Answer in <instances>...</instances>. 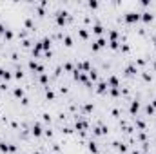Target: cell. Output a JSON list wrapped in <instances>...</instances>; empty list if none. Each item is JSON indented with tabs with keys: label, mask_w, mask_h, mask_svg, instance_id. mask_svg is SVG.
I'll return each mask as SVG.
<instances>
[{
	"label": "cell",
	"mask_w": 156,
	"mask_h": 154,
	"mask_svg": "<svg viewBox=\"0 0 156 154\" xmlns=\"http://www.w3.org/2000/svg\"><path fill=\"white\" fill-rule=\"evenodd\" d=\"M107 89H109V85H107V80H100L95 91H96L98 94H107Z\"/></svg>",
	"instance_id": "cell-9"
},
{
	"label": "cell",
	"mask_w": 156,
	"mask_h": 154,
	"mask_svg": "<svg viewBox=\"0 0 156 154\" xmlns=\"http://www.w3.org/2000/svg\"><path fill=\"white\" fill-rule=\"evenodd\" d=\"M107 85H109V87H116V89L122 87V85H120V80L116 78V74H111V76L107 78Z\"/></svg>",
	"instance_id": "cell-12"
},
{
	"label": "cell",
	"mask_w": 156,
	"mask_h": 154,
	"mask_svg": "<svg viewBox=\"0 0 156 154\" xmlns=\"http://www.w3.org/2000/svg\"><path fill=\"white\" fill-rule=\"evenodd\" d=\"M87 76H89L91 82H96V80H98V71H96V69H91V71L87 73Z\"/></svg>",
	"instance_id": "cell-23"
},
{
	"label": "cell",
	"mask_w": 156,
	"mask_h": 154,
	"mask_svg": "<svg viewBox=\"0 0 156 154\" xmlns=\"http://www.w3.org/2000/svg\"><path fill=\"white\" fill-rule=\"evenodd\" d=\"M153 67H154V71H156V60H154V62H153Z\"/></svg>",
	"instance_id": "cell-33"
},
{
	"label": "cell",
	"mask_w": 156,
	"mask_h": 154,
	"mask_svg": "<svg viewBox=\"0 0 156 154\" xmlns=\"http://www.w3.org/2000/svg\"><path fill=\"white\" fill-rule=\"evenodd\" d=\"M2 36H4V40H7V42H11V40L15 38V33H13V29H5V33H4Z\"/></svg>",
	"instance_id": "cell-21"
},
{
	"label": "cell",
	"mask_w": 156,
	"mask_h": 154,
	"mask_svg": "<svg viewBox=\"0 0 156 154\" xmlns=\"http://www.w3.org/2000/svg\"><path fill=\"white\" fill-rule=\"evenodd\" d=\"M0 78L7 82V80H11V78H13V74H11V73H9L7 69H4V67H0Z\"/></svg>",
	"instance_id": "cell-19"
},
{
	"label": "cell",
	"mask_w": 156,
	"mask_h": 154,
	"mask_svg": "<svg viewBox=\"0 0 156 154\" xmlns=\"http://www.w3.org/2000/svg\"><path fill=\"white\" fill-rule=\"evenodd\" d=\"M107 44H109V42H107V38H105V36H98V38H96L89 47H91V51H93V53H98V51H100V49H104Z\"/></svg>",
	"instance_id": "cell-2"
},
{
	"label": "cell",
	"mask_w": 156,
	"mask_h": 154,
	"mask_svg": "<svg viewBox=\"0 0 156 154\" xmlns=\"http://www.w3.org/2000/svg\"><path fill=\"white\" fill-rule=\"evenodd\" d=\"M153 20H154V13H153V11H142L140 22H144L145 25H149V24H153Z\"/></svg>",
	"instance_id": "cell-7"
},
{
	"label": "cell",
	"mask_w": 156,
	"mask_h": 154,
	"mask_svg": "<svg viewBox=\"0 0 156 154\" xmlns=\"http://www.w3.org/2000/svg\"><path fill=\"white\" fill-rule=\"evenodd\" d=\"M82 109H84V113L87 114V113H93V109H95V105H93V103H85V105H84Z\"/></svg>",
	"instance_id": "cell-27"
},
{
	"label": "cell",
	"mask_w": 156,
	"mask_h": 154,
	"mask_svg": "<svg viewBox=\"0 0 156 154\" xmlns=\"http://www.w3.org/2000/svg\"><path fill=\"white\" fill-rule=\"evenodd\" d=\"M16 80H20V78H24V71H22V67L20 65H16V71H15V74H13Z\"/></svg>",
	"instance_id": "cell-25"
},
{
	"label": "cell",
	"mask_w": 156,
	"mask_h": 154,
	"mask_svg": "<svg viewBox=\"0 0 156 154\" xmlns=\"http://www.w3.org/2000/svg\"><path fill=\"white\" fill-rule=\"evenodd\" d=\"M107 36H109V40H107V42H118L120 31H118V29H107Z\"/></svg>",
	"instance_id": "cell-11"
},
{
	"label": "cell",
	"mask_w": 156,
	"mask_h": 154,
	"mask_svg": "<svg viewBox=\"0 0 156 154\" xmlns=\"http://www.w3.org/2000/svg\"><path fill=\"white\" fill-rule=\"evenodd\" d=\"M40 44H42V49H44V53H49V51H51V47H53V38L45 34V36H42Z\"/></svg>",
	"instance_id": "cell-5"
},
{
	"label": "cell",
	"mask_w": 156,
	"mask_h": 154,
	"mask_svg": "<svg viewBox=\"0 0 156 154\" xmlns=\"http://www.w3.org/2000/svg\"><path fill=\"white\" fill-rule=\"evenodd\" d=\"M87 149H89V152H91V154H100V152H98V143H96L95 140H89Z\"/></svg>",
	"instance_id": "cell-15"
},
{
	"label": "cell",
	"mask_w": 156,
	"mask_h": 154,
	"mask_svg": "<svg viewBox=\"0 0 156 154\" xmlns=\"http://www.w3.org/2000/svg\"><path fill=\"white\" fill-rule=\"evenodd\" d=\"M42 118H44V122H47V123L51 122V116H49V113H44V114H42Z\"/></svg>",
	"instance_id": "cell-30"
},
{
	"label": "cell",
	"mask_w": 156,
	"mask_h": 154,
	"mask_svg": "<svg viewBox=\"0 0 156 154\" xmlns=\"http://www.w3.org/2000/svg\"><path fill=\"white\" fill-rule=\"evenodd\" d=\"M45 98H47V100H51V102L55 100V93H53V89H51V87H45Z\"/></svg>",
	"instance_id": "cell-26"
},
{
	"label": "cell",
	"mask_w": 156,
	"mask_h": 154,
	"mask_svg": "<svg viewBox=\"0 0 156 154\" xmlns=\"http://www.w3.org/2000/svg\"><path fill=\"white\" fill-rule=\"evenodd\" d=\"M4 33H5V25L0 22V34H4Z\"/></svg>",
	"instance_id": "cell-32"
},
{
	"label": "cell",
	"mask_w": 156,
	"mask_h": 154,
	"mask_svg": "<svg viewBox=\"0 0 156 154\" xmlns=\"http://www.w3.org/2000/svg\"><path fill=\"white\" fill-rule=\"evenodd\" d=\"M62 69H64L65 73H73V71H75V65H73V62H64Z\"/></svg>",
	"instance_id": "cell-22"
},
{
	"label": "cell",
	"mask_w": 156,
	"mask_h": 154,
	"mask_svg": "<svg viewBox=\"0 0 156 154\" xmlns=\"http://www.w3.org/2000/svg\"><path fill=\"white\" fill-rule=\"evenodd\" d=\"M104 31H105V27L102 25L100 18L96 16V18H95V25H93V33H95L96 36H102V34H104Z\"/></svg>",
	"instance_id": "cell-8"
},
{
	"label": "cell",
	"mask_w": 156,
	"mask_h": 154,
	"mask_svg": "<svg viewBox=\"0 0 156 154\" xmlns=\"http://www.w3.org/2000/svg\"><path fill=\"white\" fill-rule=\"evenodd\" d=\"M62 42H64V45H65V47H73V45H75V44H73V36H71V34H67V33H65V34H62Z\"/></svg>",
	"instance_id": "cell-16"
},
{
	"label": "cell",
	"mask_w": 156,
	"mask_h": 154,
	"mask_svg": "<svg viewBox=\"0 0 156 154\" xmlns=\"http://www.w3.org/2000/svg\"><path fill=\"white\" fill-rule=\"evenodd\" d=\"M31 134H33L35 138H40V136L44 134V129H42V125H40L38 122L33 123V127H31Z\"/></svg>",
	"instance_id": "cell-10"
},
{
	"label": "cell",
	"mask_w": 156,
	"mask_h": 154,
	"mask_svg": "<svg viewBox=\"0 0 156 154\" xmlns=\"http://www.w3.org/2000/svg\"><path fill=\"white\" fill-rule=\"evenodd\" d=\"M140 18H142V11H134V9H125L124 11V15H122V22L125 24V25H136L138 22H140Z\"/></svg>",
	"instance_id": "cell-1"
},
{
	"label": "cell",
	"mask_w": 156,
	"mask_h": 154,
	"mask_svg": "<svg viewBox=\"0 0 156 154\" xmlns=\"http://www.w3.org/2000/svg\"><path fill=\"white\" fill-rule=\"evenodd\" d=\"M36 154H38V152H36Z\"/></svg>",
	"instance_id": "cell-34"
},
{
	"label": "cell",
	"mask_w": 156,
	"mask_h": 154,
	"mask_svg": "<svg viewBox=\"0 0 156 154\" xmlns=\"http://www.w3.org/2000/svg\"><path fill=\"white\" fill-rule=\"evenodd\" d=\"M13 96L22 100V98H25V91H24L22 87H15V89H13Z\"/></svg>",
	"instance_id": "cell-18"
},
{
	"label": "cell",
	"mask_w": 156,
	"mask_h": 154,
	"mask_svg": "<svg viewBox=\"0 0 156 154\" xmlns=\"http://www.w3.org/2000/svg\"><path fill=\"white\" fill-rule=\"evenodd\" d=\"M76 33H78V36H80L84 42H87V40H89V31H87L85 27H78V29H76Z\"/></svg>",
	"instance_id": "cell-14"
},
{
	"label": "cell",
	"mask_w": 156,
	"mask_h": 154,
	"mask_svg": "<svg viewBox=\"0 0 156 154\" xmlns=\"http://www.w3.org/2000/svg\"><path fill=\"white\" fill-rule=\"evenodd\" d=\"M142 78H144L145 82H153V74H151V73H147V71H145V73H142Z\"/></svg>",
	"instance_id": "cell-29"
},
{
	"label": "cell",
	"mask_w": 156,
	"mask_h": 154,
	"mask_svg": "<svg viewBox=\"0 0 156 154\" xmlns=\"http://www.w3.org/2000/svg\"><path fill=\"white\" fill-rule=\"evenodd\" d=\"M76 69L82 73V71H85V73H89L91 69H93V65H91V60L89 58H85V60H80V62H76Z\"/></svg>",
	"instance_id": "cell-4"
},
{
	"label": "cell",
	"mask_w": 156,
	"mask_h": 154,
	"mask_svg": "<svg viewBox=\"0 0 156 154\" xmlns=\"http://www.w3.org/2000/svg\"><path fill=\"white\" fill-rule=\"evenodd\" d=\"M124 74H125V76H134V74H138L136 64H134V62H129V64L125 65V69H124Z\"/></svg>",
	"instance_id": "cell-6"
},
{
	"label": "cell",
	"mask_w": 156,
	"mask_h": 154,
	"mask_svg": "<svg viewBox=\"0 0 156 154\" xmlns=\"http://www.w3.org/2000/svg\"><path fill=\"white\" fill-rule=\"evenodd\" d=\"M38 80H40V84H42L44 87H49V76H47V73L38 74Z\"/></svg>",
	"instance_id": "cell-20"
},
{
	"label": "cell",
	"mask_w": 156,
	"mask_h": 154,
	"mask_svg": "<svg viewBox=\"0 0 156 154\" xmlns=\"http://www.w3.org/2000/svg\"><path fill=\"white\" fill-rule=\"evenodd\" d=\"M134 125L140 129V131H144V133H147V123L142 120V118H134Z\"/></svg>",
	"instance_id": "cell-17"
},
{
	"label": "cell",
	"mask_w": 156,
	"mask_h": 154,
	"mask_svg": "<svg viewBox=\"0 0 156 154\" xmlns=\"http://www.w3.org/2000/svg\"><path fill=\"white\" fill-rule=\"evenodd\" d=\"M145 114H149V116H153V114H154V107H153L151 103H147V105H145Z\"/></svg>",
	"instance_id": "cell-28"
},
{
	"label": "cell",
	"mask_w": 156,
	"mask_h": 154,
	"mask_svg": "<svg viewBox=\"0 0 156 154\" xmlns=\"http://www.w3.org/2000/svg\"><path fill=\"white\" fill-rule=\"evenodd\" d=\"M85 7H89V9H93V11H95V9H98V7H100V2L91 0V2H87V4H85Z\"/></svg>",
	"instance_id": "cell-24"
},
{
	"label": "cell",
	"mask_w": 156,
	"mask_h": 154,
	"mask_svg": "<svg viewBox=\"0 0 156 154\" xmlns=\"http://www.w3.org/2000/svg\"><path fill=\"white\" fill-rule=\"evenodd\" d=\"M27 65H29V69H31V71H35L36 74H44V73H45L44 64H38L36 60H29V62H27Z\"/></svg>",
	"instance_id": "cell-3"
},
{
	"label": "cell",
	"mask_w": 156,
	"mask_h": 154,
	"mask_svg": "<svg viewBox=\"0 0 156 154\" xmlns=\"http://www.w3.org/2000/svg\"><path fill=\"white\" fill-rule=\"evenodd\" d=\"M2 91H7V84H0V93Z\"/></svg>",
	"instance_id": "cell-31"
},
{
	"label": "cell",
	"mask_w": 156,
	"mask_h": 154,
	"mask_svg": "<svg viewBox=\"0 0 156 154\" xmlns=\"http://www.w3.org/2000/svg\"><path fill=\"white\" fill-rule=\"evenodd\" d=\"M140 111V102H138V98L136 100H133L131 102V107H129V113L133 114V116H136V113Z\"/></svg>",
	"instance_id": "cell-13"
}]
</instances>
